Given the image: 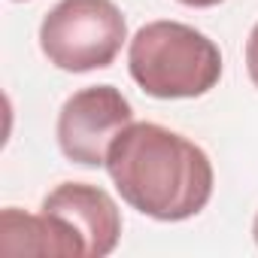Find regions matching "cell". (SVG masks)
<instances>
[{
	"instance_id": "cell-5",
	"label": "cell",
	"mask_w": 258,
	"mask_h": 258,
	"mask_svg": "<svg viewBox=\"0 0 258 258\" xmlns=\"http://www.w3.org/2000/svg\"><path fill=\"white\" fill-rule=\"evenodd\" d=\"M40 210L61 219L79 237L85 258H103L121 240V213L115 201L97 185L64 182L43 198Z\"/></svg>"
},
{
	"instance_id": "cell-6",
	"label": "cell",
	"mask_w": 258,
	"mask_h": 258,
	"mask_svg": "<svg viewBox=\"0 0 258 258\" xmlns=\"http://www.w3.org/2000/svg\"><path fill=\"white\" fill-rule=\"evenodd\" d=\"M0 252L4 255H55V258H85L79 237L49 213H22L7 207L0 213Z\"/></svg>"
},
{
	"instance_id": "cell-7",
	"label": "cell",
	"mask_w": 258,
	"mask_h": 258,
	"mask_svg": "<svg viewBox=\"0 0 258 258\" xmlns=\"http://www.w3.org/2000/svg\"><path fill=\"white\" fill-rule=\"evenodd\" d=\"M246 70H249V79L258 88V25L252 28V34L246 40Z\"/></svg>"
},
{
	"instance_id": "cell-2",
	"label": "cell",
	"mask_w": 258,
	"mask_h": 258,
	"mask_svg": "<svg viewBox=\"0 0 258 258\" xmlns=\"http://www.w3.org/2000/svg\"><path fill=\"white\" fill-rule=\"evenodd\" d=\"M131 79L158 100L201 97L222 79L219 46L182 22H149L127 46Z\"/></svg>"
},
{
	"instance_id": "cell-8",
	"label": "cell",
	"mask_w": 258,
	"mask_h": 258,
	"mask_svg": "<svg viewBox=\"0 0 258 258\" xmlns=\"http://www.w3.org/2000/svg\"><path fill=\"white\" fill-rule=\"evenodd\" d=\"M185 7H195V10H207V7H219L222 0H179Z\"/></svg>"
},
{
	"instance_id": "cell-3",
	"label": "cell",
	"mask_w": 258,
	"mask_h": 258,
	"mask_svg": "<svg viewBox=\"0 0 258 258\" xmlns=\"http://www.w3.org/2000/svg\"><path fill=\"white\" fill-rule=\"evenodd\" d=\"M127 40V22L112 0H58L40 25V49L58 70L109 67Z\"/></svg>"
},
{
	"instance_id": "cell-4",
	"label": "cell",
	"mask_w": 258,
	"mask_h": 258,
	"mask_svg": "<svg viewBox=\"0 0 258 258\" xmlns=\"http://www.w3.org/2000/svg\"><path fill=\"white\" fill-rule=\"evenodd\" d=\"M134 121L127 97L112 85H88L70 94L58 112V146L67 161L103 167L112 140Z\"/></svg>"
},
{
	"instance_id": "cell-1",
	"label": "cell",
	"mask_w": 258,
	"mask_h": 258,
	"mask_svg": "<svg viewBox=\"0 0 258 258\" xmlns=\"http://www.w3.org/2000/svg\"><path fill=\"white\" fill-rule=\"evenodd\" d=\"M106 173L121 201L155 222H185L213 198L210 155L155 121H131L106 152Z\"/></svg>"
},
{
	"instance_id": "cell-9",
	"label": "cell",
	"mask_w": 258,
	"mask_h": 258,
	"mask_svg": "<svg viewBox=\"0 0 258 258\" xmlns=\"http://www.w3.org/2000/svg\"><path fill=\"white\" fill-rule=\"evenodd\" d=\"M252 237H255V243H258V213H255V222H252Z\"/></svg>"
}]
</instances>
